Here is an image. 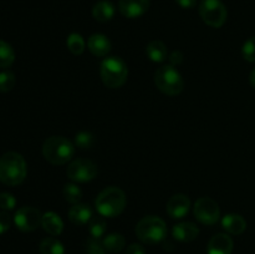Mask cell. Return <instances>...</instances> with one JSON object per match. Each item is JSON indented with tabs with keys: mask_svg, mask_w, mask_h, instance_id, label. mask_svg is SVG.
<instances>
[{
	"mask_svg": "<svg viewBox=\"0 0 255 254\" xmlns=\"http://www.w3.org/2000/svg\"><path fill=\"white\" fill-rule=\"evenodd\" d=\"M146 54L149 60L153 62H163L168 56V51H167V46L159 40H154L147 45Z\"/></svg>",
	"mask_w": 255,
	"mask_h": 254,
	"instance_id": "cell-20",
	"label": "cell"
},
{
	"mask_svg": "<svg viewBox=\"0 0 255 254\" xmlns=\"http://www.w3.org/2000/svg\"><path fill=\"white\" fill-rule=\"evenodd\" d=\"M94 134L87 131L79 132L75 137V147H79L80 149H89L94 146Z\"/></svg>",
	"mask_w": 255,
	"mask_h": 254,
	"instance_id": "cell-27",
	"label": "cell"
},
{
	"mask_svg": "<svg viewBox=\"0 0 255 254\" xmlns=\"http://www.w3.org/2000/svg\"><path fill=\"white\" fill-rule=\"evenodd\" d=\"M233 239L224 233H218L213 236L207 247L208 254H232L233 252Z\"/></svg>",
	"mask_w": 255,
	"mask_h": 254,
	"instance_id": "cell-13",
	"label": "cell"
},
{
	"mask_svg": "<svg viewBox=\"0 0 255 254\" xmlns=\"http://www.w3.org/2000/svg\"><path fill=\"white\" fill-rule=\"evenodd\" d=\"M42 214L35 207H21L14 216V223L21 232H32L41 226Z\"/></svg>",
	"mask_w": 255,
	"mask_h": 254,
	"instance_id": "cell-10",
	"label": "cell"
},
{
	"mask_svg": "<svg viewBox=\"0 0 255 254\" xmlns=\"http://www.w3.org/2000/svg\"><path fill=\"white\" fill-rule=\"evenodd\" d=\"M194 217L197 221L206 226H213L219 221L221 209L218 203L209 197H202L194 203Z\"/></svg>",
	"mask_w": 255,
	"mask_h": 254,
	"instance_id": "cell-9",
	"label": "cell"
},
{
	"mask_svg": "<svg viewBox=\"0 0 255 254\" xmlns=\"http://www.w3.org/2000/svg\"><path fill=\"white\" fill-rule=\"evenodd\" d=\"M191 208V201L186 194H174L167 202V213L173 219H181L188 214Z\"/></svg>",
	"mask_w": 255,
	"mask_h": 254,
	"instance_id": "cell-11",
	"label": "cell"
},
{
	"mask_svg": "<svg viewBox=\"0 0 255 254\" xmlns=\"http://www.w3.org/2000/svg\"><path fill=\"white\" fill-rule=\"evenodd\" d=\"M27 167L17 152H6L0 157V182L6 186H19L26 178Z\"/></svg>",
	"mask_w": 255,
	"mask_h": 254,
	"instance_id": "cell-1",
	"label": "cell"
},
{
	"mask_svg": "<svg viewBox=\"0 0 255 254\" xmlns=\"http://www.w3.org/2000/svg\"><path fill=\"white\" fill-rule=\"evenodd\" d=\"M199 229L192 222H181V223L176 224L172 229V236L174 239L183 243H188V242L194 241L198 237Z\"/></svg>",
	"mask_w": 255,
	"mask_h": 254,
	"instance_id": "cell-14",
	"label": "cell"
},
{
	"mask_svg": "<svg viewBox=\"0 0 255 254\" xmlns=\"http://www.w3.org/2000/svg\"><path fill=\"white\" fill-rule=\"evenodd\" d=\"M67 49L71 51V54L74 55H81L85 50V40L84 37L81 36L77 32H72V34L69 35L67 37Z\"/></svg>",
	"mask_w": 255,
	"mask_h": 254,
	"instance_id": "cell-25",
	"label": "cell"
},
{
	"mask_svg": "<svg viewBox=\"0 0 255 254\" xmlns=\"http://www.w3.org/2000/svg\"><path fill=\"white\" fill-rule=\"evenodd\" d=\"M15 61V52L11 45L0 40V69H6Z\"/></svg>",
	"mask_w": 255,
	"mask_h": 254,
	"instance_id": "cell-23",
	"label": "cell"
},
{
	"mask_svg": "<svg viewBox=\"0 0 255 254\" xmlns=\"http://www.w3.org/2000/svg\"><path fill=\"white\" fill-rule=\"evenodd\" d=\"M242 56L246 61H255V36L251 37L244 42L243 47H242Z\"/></svg>",
	"mask_w": 255,
	"mask_h": 254,
	"instance_id": "cell-29",
	"label": "cell"
},
{
	"mask_svg": "<svg viewBox=\"0 0 255 254\" xmlns=\"http://www.w3.org/2000/svg\"><path fill=\"white\" fill-rule=\"evenodd\" d=\"M62 194H64L65 201L69 202V203L77 204L80 203L82 198V191L74 183H67L65 184L64 191H62Z\"/></svg>",
	"mask_w": 255,
	"mask_h": 254,
	"instance_id": "cell-26",
	"label": "cell"
},
{
	"mask_svg": "<svg viewBox=\"0 0 255 254\" xmlns=\"http://www.w3.org/2000/svg\"><path fill=\"white\" fill-rule=\"evenodd\" d=\"M15 86V75L11 71L0 72V92H9Z\"/></svg>",
	"mask_w": 255,
	"mask_h": 254,
	"instance_id": "cell-28",
	"label": "cell"
},
{
	"mask_svg": "<svg viewBox=\"0 0 255 254\" xmlns=\"http://www.w3.org/2000/svg\"><path fill=\"white\" fill-rule=\"evenodd\" d=\"M176 2L183 9H192L197 5V0H176Z\"/></svg>",
	"mask_w": 255,
	"mask_h": 254,
	"instance_id": "cell-34",
	"label": "cell"
},
{
	"mask_svg": "<svg viewBox=\"0 0 255 254\" xmlns=\"http://www.w3.org/2000/svg\"><path fill=\"white\" fill-rule=\"evenodd\" d=\"M149 9V0H120L119 10L125 17L136 19L146 14Z\"/></svg>",
	"mask_w": 255,
	"mask_h": 254,
	"instance_id": "cell-12",
	"label": "cell"
},
{
	"mask_svg": "<svg viewBox=\"0 0 255 254\" xmlns=\"http://www.w3.org/2000/svg\"><path fill=\"white\" fill-rule=\"evenodd\" d=\"M92 15L99 22H107L114 17L115 6L111 1L101 0L92 7Z\"/></svg>",
	"mask_w": 255,
	"mask_h": 254,
	"instance_id": "cell-19",
	"label": "cell"
},
{
	"mask_svg": "<svg viewBox=\"0 0 255 254\" xmlns=\"http://www.w3.org/2000/svg\"><path fill=\"white\" fill-rule=\"evenodd\" d=\"M92 211L87 204L77 203L70 208L69 219L76 226H85L92 218Z\"/></svg>",
	"mask_w": 255,
	"mask_h": 254,
	"instance_id": "cell-16",
	"label": "cell"
},
{
	"mask_svg": "<svg viewBox=\"0 0 255 254\" xmlns=\"http://www.w3.org/2000/svg\"><path fill=\"white\" fill-rule=\"evenodd\" d=\"M106 221L101 217H92L91 221L89 222V231L91 234V238L100 239L106 232Z\"/></svg>",
	"mask_w": 255,
	"mask_h": 254,
	"instance_id": "cell-24",
	"label": "cell"
},
{
	"mask_svg": "<svg viewBox=\"0 0 255 254\" xmlns=\"http://www.w3.org/2000/svg\"><path fill=\"white\" fill-rule=\"evenodd\" d=\"M15 206H16V199L11 193H7V192L0 193V208L4 211H11L15 208Z\"/></svg>",
	"mask_w": 255,
	"mask_h": 254,
	"instance_id": "cell-31",
	"label": "cell"
},
{
	"mask_svg": "<svg viewBox=\"0 0 255 254\" xmlns=\"http://www.w3.org/2000/svg\"><path fill=\"white\" fill-rule=\"evenodd\" d=\"M86 254H107V249L99 239L91 238L86 242Z\"/></svg>",
	"mask_w": 255,
	"mask_h": 254,
	"instance_id": "cell-30",
	"label": "cell"
},
{
	"mask_svg": "<svg viewBox=\"0 0 255 254\" xmlns=\"http://www.w3.org/2000/svg\"><path fill=\"white\" fill-rule=\"evenodd\" d=\"M67 177L77 183H86L92 181L99 173L96 163L91 159L79 158L72 161L66 169Z\"/></svg>",
	"mask_w": 255,
	"mask_h": 254,
	"instance_id": "cell-8",
	"label": "cell"
},
{
	"mask_svg": "<svg viewBox=\"0 0 255 254\" xmlns=\"http://www.w3.org/2000/svg\"><path fill=\"white\" fill-rule=\"evenodd\" d=\"M40 254H65V248L60 241L55 238L42 239L39 246Z\"/></svg>",
	"mask_w": 255,
	"mask_h": 254,
	"instance_id": "cell-22",
	"label": "cell"
},
{
	"mask_svg": "<svg viewBox=\"0 0 255 254\" xmlns=\"http://www.w3.org/2000/svg\"><path fill=\"white\" fill-rule=\"evenodd\" d=\"M11 222V216L7 212H0V234H4L9 231Z\"/></svg>",
	"mask_w": 255,
	"mask_h": 254,
	"instance_id": "cell-32",
	"label": "cell"
},
{
	"mask_svg": "<svg viewBox=\"0 0 255 254\" xmlns=\"http://www.w3.org/2000/svg\"><path fill=\"white\" fill-rule=\"evenodd\" d=\"M89 50L92 55L97 57H104L111 51V41L104 34H94L90 36L87 42Z\"/></svg>",
	"mask_w": 255,
	"mask_h": 254,
	"instance_id": "cell-15",
	"label": "cell"
},
{
	"mask_svg": "<svg viewBox=\"0 0 255 254\" xmlns=\"http://www.w3.org/2000/svg\"><path fill=\"white\" fill-rule=\"evenodd\" d=\"M222 227L231 234H242L247 228V222L241 214H227L222 219Z\"/></svg>",
	"mask_w": 255,
	"mask_h": 254,
	"instance_id": "cell-18",
	"label": "cell"
},
{
	"mask_svg": "<svg viewBox=\"0 0 255 254\" xmlns=\"http://www.w3.org/2000/svg\"><path fill=\"white\" fill-rule=\"evenodd\" d=\"M41 227L51 236L56 237L62 233L64 229V222H62L61 217L56 214L55 212H47V213L42 214V222Z\"/></svg>",
	"mask_w": 255,
	"mask_h": 254,
	"instance_id": "cell-17",
	"label": "cell"
},
{
	"mask_svg": "<svg viewBox=\"0 0 255 254\" xmlns=\"http://www.w3.org/2000/svg\"><path fill=\"white\" fill-rule=\"evenodd\" d=\"M75 144L62 136L49 137L42 144V156L49 163L61 166L72 159Z\"/></svg>",
	"mask_w": 255,
	"mask_h": 254,
	"instance_id": "cell-3",
	"label": "cell"
},
{
	"mask_svg": "<svg viewBox=\"0 0 255 254\" xmlns=\"http://www.w3.org/2000/svg\"><path fill=\"white\" fill-rule=\"evenodd\" d=\"M105 248L107 249V252H111V253H119L122 249L125 248V237L120 233H110L109 236L105 237V239L102 241Z\"/></svg>",
	"mask_w": 255,
	"mask_h": 254,
	"instance_id": "cell-21",
	"label": "cell"
},
{
	"mask_svg": "<svg viewBox=\"0 0 255 254\" xmlns=\"http://www.w3.org/2000/svg\"><path fill=\"white\" fill-rule=\"evenodd\" d=\"M126 254H146V249L138 243H133L127 248Z\"/></svg>",
	"mask_w": 255,
	"mask_h": 254,
	"instance_id": "cell-33",
	"label": "cell"
},
{
	"mask_svg": "<svg viewBox=\"0 0 255 254\" xmlns=\"http://www.w3.org/2000/svg\"><path fill=\"white\" fill-rule=\"evenodd\" d=\"M136 236L146 244H158L167 237L166 222L156 216L143 217L136 226Z\"/></svg>",
	"mask_w": 255,
	"mask_h": 254,
	"instance_id": "cell-4",
	"label": "cell"
},
{
	"mask_svg": "<svg viewBox=\"0 0 255 254\" xmlns=\"http://www.w3.org/2000/svg\"><path fill=\"white\" fill-rule=\"evenodd\" d=\"M249 82H251L252 86H253L255 89V69L252 70L251 75H249Z\"/></svg>",
	"mask_w": 255,
	"mask_h": 254,
	"instance_id": "cell-35",
	"label": "cell"
},
{
	"mask_svg": "<svg viewBox=\"0 0 255 254\" xmlns=\"http://www.w3.org/2000/svg\"><path fill=\"white\" fill-rule=\"evenodd\" d=\"M154 84L157 89L168 96H177L183 91L184 81L182 75L173 65H164L154 74Z\"/></svg>",
	"mask_w": 255,
	"mask_h": 254,
	"instance_id": "cell-6",
	"label": "cell"
},
{
	"mask_svg": "<svg viewBox=\"0 0 255 254\" xmlns=\"http://www.w3.org/2000/svg\"><path fill=\"white\" fill-rule=\"evenodd\" d=\"M199 15L209 26L221 27L226 24L228 12L221 0H203L199 4Z\"/></svg>",
	"mask_w": 255,
	"mask_h": 254,
	"instance_id": "cell-7",
	"label": "cell"
},
{
	"mask_svg": "<svg viewBox=\"0 0 255 254\" xmlns=\"http://www.w3.org/2000/svg\"><path fill=\"white\" fill-rule=\"evenodd\" d=\"M126 194L119 187H107L97 196L95 207L100 216L106 218H115L124 212L126 207Z\"/></svg>",
	"mask_w": 255,
	"mask_h": 254,
	"instance_id": "cell-2",
	"label": "cell"
},
{
	"mask_svg": "<svg viewBox=\"0 0 255 254\" xmlns=\"http://www.w3.org/2000/svg\"><path fill=\"white\" fill-rule=\"evenodd\" d=\"M101 79L109 89H119L126 82L128 69L122 59L117 56L107 57L101 64Z\"/></svg>",
	"mask_w": 255,
	"mask_h": 254,
	"instance_id": "cell-5",
	"label": "cell"
}]
</instances>
